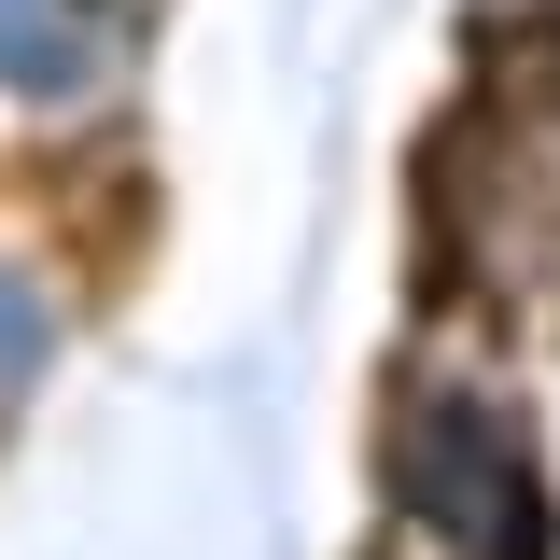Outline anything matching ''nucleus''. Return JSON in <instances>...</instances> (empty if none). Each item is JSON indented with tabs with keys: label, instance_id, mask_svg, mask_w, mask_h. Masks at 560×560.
I'll return each mask as SVG.
<instances>
[{
	"label": "nucleus",
	"instance_id": "nucleus-1",
	"mask_svg": "<svg viewBox=\"0 0 560 560\" xmlns=\"http://www.w3.org/2000/svg\"><path fill=\"white\" fill-rule=\"evenodd\" d=\"M140 14L154 0H0V84L28 98H84L140 57Z\"/></svg>",
	"mask_w": 560,
	"mask_h": 560
}]
</instances>
